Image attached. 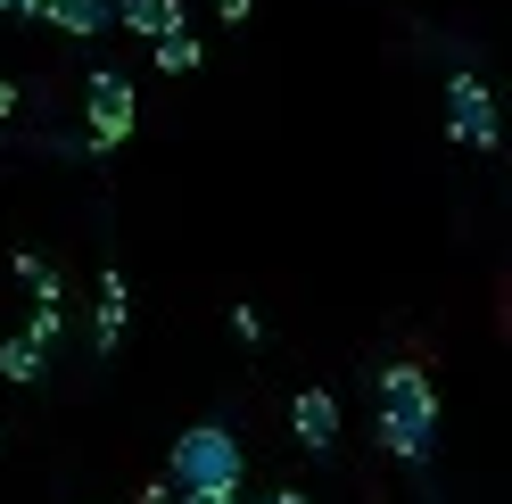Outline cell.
I'll return each mask as SVG.
<instances>
[{"label": "cell", "instance_id": "1", "mask_svg": "<svg viewBox=\"0 0 512 504\" xmlns=\"http://www.w3.org/2000/svg\"><path fill=\"white\" fill-rule=\"evenodd\" d=\"M372 422H380V447L397 463H430L438 447V389L422 364H389L372 372Z\"/></svg>", "mask_w": 512, "mask_h": 504}, {"label": "cell", "instance_id": "2", "mask_svg": "<svg viewBox=\"0 0 512 504\" xmlns=\"http://www.w3.org/2000/svg\"><path fill=\"white\" fill-rule=\"evenodd\" d=\"M240 471H248V455H240V438L223 422H190L174 438V455H166V480L182 496H240Z\"/></svg>", "mask_w": 512, "mask_h": 504}, {"label": "cell", "instance_id": "3", "mask_svg": "<svg viewBox=\"0 0 512 504\" xmlns=\"http://www.w3.org/2000/svg\"><path fill=\"white\" fill-rule=\"evenodd\" d=\"M83 91H91V100H83V124H91V149H116V141H133V116H141V108H133V83L100 67V75H91Z\"/></svg>", "mask_w": 512, "mask_h": 504}, {"label": "cell", "instance_id": "4", "mask_svg": "<svg viewBox=\"0 0 512 504\" xmlns=\"http://www.w3.org/2000/svg\"><path fill=\"white\" fill-rule=\"evenodd\" d=\"M446 133H455L463 149H496V100H488V83H479L471 67L446 75Z\"/></svg>", "mask_w": 512, "mask_h": 504}, {"label": "cell", "instance_id": "5", "mask_svg": "<svg viewBox=\"0 0 512 504\" xmlns=\"http://www.w3.org/2000/svg\"><path fill=\"white\" fill-rule=\"evenodd\" d=\"M290 430H298V447L331 455V447H339V397H331V389H298V397H290Z\"/></svg>", "mask_w": 512, "mask_h": 504}, {"label": "cell", "instance_id": "6", "mask_svg": "<svg viewBox=\"0 0 512 504\" xmlns=\"http://www.w3.org/2000/svg\"><path fill=\"white\" fill-rule=\"evenodd\" d=\"M124 323H133V290H124V273H100V306H91V348L116 356Z\"/></svg>", "mask_w": 512, "mask_h": 504}, {"label": "cell", "instance_id": "7", "mask_svg": "<svg viewBox=\"0 0 512 504\" xmlns=\"http://www.w3.org/2000/svg\"><path fill=\"white\" fill-rule=\"evenodd\" d=\"M108 17L124 34H166V25H182V0H108Z\"/></svg>", "mask_w": 512, "mask_h": 504}, {"label": "cell", "instance_id": "8", "mask_svg": "<svg viewBox=\"0 0 512 504\" xmlns=\"http://www.w3.org/2000/svg\"><path fill=\"white\" fill-rule=\"evenodd\" d=\"M42 17L58 25V34H108V0H42Z\"/></svg>", "mask_w": 512, "mask_h": 504}, {"label": "cell", "instance_id": "9", "mask_svg": "<svg viewBox=\"0 0 512 504\" xmlns=\"http://www.w3.org/2000/svg\"><path fill=\"white\" fill-rule=\"evenodd\" d=\"M42 372H50V348H34V339H0V381H17V389H34L42 381Z\"/></svg>", "mask_w": 512, "mask_h": 504}, {"label": "cell", "instance_id": "10", "mask_svg": "<svg viewBox=\"0 0 512 504\" xmlns=\"http://www.w3.org/2000/svg\"><path fill=\"white\" fill-rule=\"evenodd\" d=\"M149 58H157V67H166V75H190V67H199V42H190V25H166V34H149Z\"/></svg>", "mask_w": 512, "mask_h": 504}, {"label": "cell", "instance_id": "11", "mask_svg": "<svg viewBox=\"0 0 512 504\" xmlns=\"http://www.w3.org/2000/svg\"><path fill=\"white\" fill-rule=\"evenodd\" d=\"M17 281L34 290V306H58V265H42L34 248H17Z\"/></svg>", "mask_w": 512, "mask_h": 504}, {"label": "cell", "instance_id": "12", "mask_svg": "<svg viewBox=\"0 0 512 504\" xmlns=\"http://www.w3.org/2000/svg\"><path fill=\"white\" fill-rule=\"evenodd\" d=\"M58 331H67V323H58V306H34V323H25V339H34V348H58Z\"/></svg>", "mask_w": 512, "mask_h": 504}, {"label": "cell", "instance_id": "13", "mask_svg": "<svg viewBox=\"0 0 512 504\" xmlns=\"http://www.w3.org/2000/svg\"><path fill=\"white\" fill-rule=\"evenodd\" d=\"M232 331H240L248 348H256V339H265V314H256V306H232Z\"/></svg>", "mask_w": 512, "mask_h": 504}, {"label": "cell", "instance_id": "14", "mask_svg": "<svg viewBox=\"0 0 512 504\" xmlns=\"http://www.w3.org/2000/svg\"><path fill=\"white\" fill-rule=\"evenodd\" d=\"M133 504H174V480H149V488H141Z\"/></svg>", "mask_w": 512, "mask_h": 504}, {"label": "cell", "instance_id": "15", "mask_svg": "<svg viewBox=\"0 0 512 504\" xmlns=\"http://www.w3.org/2000/svg\"><path fill=\"white\" fill-rule=\"evenodd\" d=\"M215 17L223 25H248V0H215Z\"/></svg>", "mask_w": 512, "mask_h": 504}, {"label": "cell", "instance_id": "16", "mask_svg": "<svg viewBox=\"0 0 512 504\" xmlns=\"http://www.w3.org/2000/svg\"><path fill=\"white\" fill-rule=\"evenodd\" d=\"M0 17H42V0H0Z\"/></svg>", "mask_w": 512, "mask_h": 504}, {"label": "cell", "instance_id": "17", "mask_svg": "<svg viewBox=\"0 0 512 504\" xmlns=\"http://www.w3.org/2000/svg\"><path fill=\"white\" fill-rule=\"evenodd\" d=\"M9 116H17V83L0 75V124H9Z\"/></svg>", "mask_w": 512, "mask_h": 504}, {"label": "cell", "instance_id": "18", "mask_svg": "<svg viewBox=\"0 0 512 504\" xmlns=\"http://www.w3.org/2000/svg\"><path fill=\"white\" fill-rule=\"evenodd\" d=\"M256 504H314V496H298V488H273V496H256Z\"/></svg>", "mask_w": 512, "mask_h": 504}, {"label": "cell", "instance_id": "19", "mask_svg": "<svg viewBox=\"0 0 512 504\" xmlns=\"http://www.w3.org/2000/svg\"><path fill=\"white\" fill-rule=\"evenodd\" d=\"M174 504H232V496H174Z\"/></svg>", "mask_w": 512, "mask_h": 504}]
</instances>
